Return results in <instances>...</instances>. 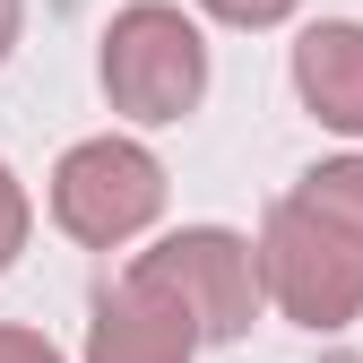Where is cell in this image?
<instances>
[{
  "label": "cell",
  "mask_w": 363,
  "mask_h": 363,
  "mask_svg": "<svg viewBox=\"0 0 363 363\" xmlns=\"http://www.w3.org/2000/svg\"><path fill=\"white\" fill-rule=\"evenodd\" d=\"M104 104L139 130H164L182 113H199L208 96V35L173 9V0H130L104 26Z\"/></svg>",
  "instance_id": "1"
},
{
  "label": "cell",
  "mask_w": 363,
  "mask_h": 363,
  "mask_svg": "<svg viewBox=\"0 0 363 363\" xmlns=\"http://www.w3.org/2000/svg\"><path fill=\"white\" fill-rule=\"evenodd\" d=\"M259 303H277L294 329H354L363 320V251L337 234V225H320L303 199H277L259 216Z\"/></svg>",
  "instance_id": "2"
},
{
  "label": "cell",
  "mask_w": 363,
  "mask_h": 363,
  "mask_svg": "<svg viewBox=\"0 0 363 363\" xmlns=\"http://www.w3.org/2000/svg\"><path fill=\"white\" fill-rule=\"evenodd\" d=\"M130 277L156 286L182 320L199 329V346H234L259 320V259H251L242 234H225V225H173L164 242H147L130 259Z\"/></svg>",
  "instance_id": "3"
},
{
  "label": "cell",
  "mask_w": 363,
  "mask_h": 363,
  "mask_svg": "<svg viewBox=\"0 0 363 363\" xmlns=\"http://www.w3.org/2000/svg\"><path fill=\"white\" fill-rule=\"evenodd\" d=\"M52 225L86 251H121L139 242L147 225L164 216V164L139 147V139H78L61 164H52Z\"/></svg>",
  "instance_id": "4"
},
{
  "label": "cell",
  "mask_w": 363,
  "mask_h": 363,
  "mask_svg": "<svg viewBox=\"0 0 363 363\" xmlns=\"http://www.w3.org/2000/svg\"><path fill=\"white\" fill-rule=\"evenodd\" d=\"M86 363H199V329L182 320V311L139 286L121 268V277L96 294V320H86Z\"/></svg>",
  "instance_id": "5"
},
{
  "label": "cell",
  "mask_w": 363,
  "mask_h": 363,
  "mask_svg": "<svg viewBox=\"0 0 363 363\" xmlns=\"http://www.w3.org/2000/svg\"><path fill=\"white\" fill-rule=\"evenodd\" d=\"M294 96L320 130L363 139V26L354 18H320L294 35Z\"/></svg>",
  "instance_id": "6"
},
{
  "label": "cell",
  "mask_w": 363,
  "mask_h": 363,
  "mask_svg": "<svg viewBox=\"0 0 363 363\" xmlns=\"http://www.w3.org/2000/svg\"><path fill=\"white\" fill-rule=\"evenodd\" d=\"M286 199H303L320 225H337V234L363 251V156H329V164H311Z\"/></svg>",
  "instance_id": "7"
},
{
  "label": "cell",
  "mask_w": 363,
  "mask_h": 363,
  "mask_svg": "<svg viewBox=\"0 0 363 363\" xmlns=\"http://www.w3.org/2000/svg\"><path fill=\"white\" fill-rule=\"evenodd\" d=\"M26 234H35V199H26V182H18L9 164H0V268H18Z\"/></svg>",
  "instance_id": "8"
},
{
  "label": "cell",
  "mask_w": 363,
  "mask_h": 363,
  "mask_svg": "<svg viewBox=\"0 0 363 363\" xmlns=\"http://www.w3.org/2000/svg\"><path fill=\"white\" fill-rule=\"evenodd\" d=\"M199 9H208L216 26H242V35H259V26H286L303 0H199Z\"/></svg>",
  "instance_id": "9"
},
{
  "label": "cell",
  "mask_w": 363,
  "mask_h": 363,
  "mask_svg": "<svg viewBox=\"0 0 363 363\" xmlns=\"http://www.w3.org/2000/svg\"><path fill=\"white\" fill-rule=\"evenodd\" d=\"M0 363H69L43 329H18V320H0Z\"/></svg>",
  "instance_id": "10"
},
{
  "label": "cell",
  "mask_w": 363,
  "mask_h": 363,
  "mask_svg": "<svg viewBox=\"0 0 363 363\" xmlns=\"http://www.w3.org/2000/svg\"><path fill=\"white\" fill-rule=\"evenodd\" d=\"M18 26H26V0H0V61L18 52Z\"/></svg>",
  "instance_id": "11"
},
{
  "label": "cell",
  "mask_w": 363,
  "mask_h": 363,
  "mask_svg": "<svg viewBox=\"0 0 363 363\" xmlns=\"http://www.w3.org/2000/svg\"><path fill=\"white\" fill-rule=\"evenodd\" d=\"M320 363H363V354H320Z\"/></svg>",
  "instance_id": "12"
}]
</instances>
